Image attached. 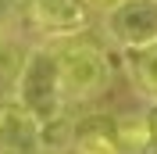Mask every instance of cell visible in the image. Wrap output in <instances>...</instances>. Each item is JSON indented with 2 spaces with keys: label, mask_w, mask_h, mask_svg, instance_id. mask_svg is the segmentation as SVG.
Segmentation results:
<instances>
[{
  "label": "cell",
  "mask_w": 157,
  "mask_h": 154,
  "mask_svg": "<svg viewBox=\"0 0 157 154\" xmlns=\"http://www.w3.org/2000/svg\"><path fill=\"white\" fill-rule=\"evenodd\" d=\"M11 100L29 111L36 122L57 118L68 111L64 90H61V61H57V43H36L32 50L21 54V65L11 83Z\"/></svg>",
  "instance_id": "6da1fadb"
},
{
  "label": "cell",
  "mask_w": 157,
  "mask_h": 154,
  "mask_svg": "<svg viewBox=\"0 0 157 154\" xmlns=\"http://www.w3.org/2000/svg\"><path fill=\"white\" fill-rule=\"evenodd\" d=\"M57 61H61V90L68 104L97 100L111 86V58L97 43H82V39L57 43Z\"/></svg>",
  "instance_id": "7a4b0ae2"
},
{
  "label": "cell",
  "mask_w": 157,
  "mask_h": 154,
  "mask_svg": "<svg viewBox=\"0 0 157 154\" xmlns=\"http://www.w3.org/2000/svg\"><path fill=\"white\" fill-rule=\"evenodd\" d=\"M104 36L121 54L157 47V0H114L104 7Z\"/></svg>",
  "instance_id": "3957f363"
},
{
  "label": "cell",
  "mask_w": 157,
  "mask_h": 154,
  "mask_svg": "<svg viewBox=\"0 0 157 154\" xmlns=\"http://www.w3.org/2000/svg\"><path fill=\"white\" fill-rule=\"evenodd\" d=\"M25 14L50 39H75L78 32L89 29L93 4L89 0H29Z\"/></svg>",
  "instance_id": "277c9868"
},
{
  "label": "cell",
  "mask_w": 157,
  "mask_h": 154,
  "mask_svg": "<svg viewBox=\"0 0 157 154\" xmlns=\"http://www.w3.org/2000/svg\"><path fill=\"white\" fill-rule=\"evenodd\" d=\"M0 154H43L39 122L14 100L0 104Z\"/></svg>",
  "instance_id": "5b68a950"
},
{
  "label": "cell",
  "mask_w": 157,
  "mask_h": 154,
  "mask_svg": "<svg viewBox=\"0 0 157 154\" xmlns=\"http://www.w3.org/2000/svg\"><path fill=\"white\" fill-rule=\"evenodd\" d=\"M114 140L121 147V154H147L157 144V129L154 118L147 111H128V115L114 118Z\"/></svg>",
  "instance_id": "8992f818"
},
{
  "label": "cell",
  "mask_w": 157,
  "mask_h": 154,
  "mask_svg": "<svg viewBox=\"0 0 157 154\" xmlns=\"http://www.w3.org/2000/svg\"><path fill=\"white\" fill-rule=\"evenodd\" d=\"M75 154H121L114 140V122L107 118H89L75 125Z\"/></svg>",
  "instance_id": "52a82bcc"
},
{
  "label": "cell",
  "mask_w": 157,
  "mask_h": 154,
  "mask_svg": "<svg viewBox=\"0 0 157 154\" xmlns=\"http://www.w3.org/2000/svg\"><path fill=\"white\" fill-rule=\"evenodd\" d=\"M128 79H132V90L157 107V47L128 54Z\"/></svg>",
  "instance_id": "ba28073f"
},
{
  "label": "cell",
  "mask_w": 157,
  "mask_h": 154,
  "mask_svg": "<svg viewBox=\"0 0 157 154\" xmlns=\"http://www.w3.org/2000/svg\"><path fill=\"white\" fill-rule=\"evenodd\" d=\"M75 118L64 111L57 118H47V122H39V147L43 154H64L75 147Z\"/></svg>",
  "instance_id": "9c48e42d"
},
{
  "label": "cell",
  "mask_w": 157,
  "mask_h": 154,
  "mask_svg": "<svg viewBox=\"0 0 157 154\" xmlns=\"http://www.w3.org/2000/svg\"><path fill=\"white\" fill-rule=\"evenodd\" d=\"M89 4H104V7H111V4H114V0H89Z\"/></svg>",
  "instance_id": "30bf717a"
},
{
  "label": "cell",
  "mask_w": 157,
  "mask_h": 154,
  "mask_svg": "<svg viewBox=\"0 0 157 154\" xmlns=\"http://www.w3.org/2000/svg\"><path fill=\"white\" fill-rule=\"evenodd\" d=\"M154 129H157V122H154Z\"/></svg>",
  "instance_id": "8fae6325"
}]
</instances>
